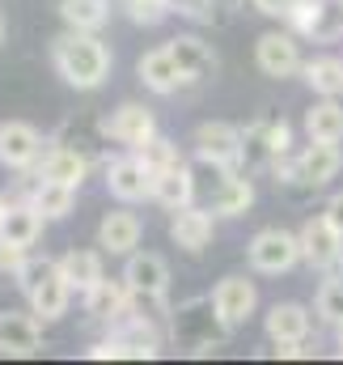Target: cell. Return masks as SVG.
Wrapping results in <instances>:
<instances>
[{
  "instance_id": "1",
  "label": "cell",
  "mask_w": 343,
  "mask_h": 365,
  "mask_svg": "<svg viewBox=\"0 0 343 365\" xmlns=\"http://www.w3.org/2000/svg\"><path fill=\"white\" fill-rule=\"evenodd\" d=\"M51 64L73 90H102L110 77V47L93 30H73L51 38Z\"/></svg>"
},
{
  "instance_id": "2",
  "label": "cell",
  "mask_w": 343,
  "mask_h": 365,
  "mask_svg": "<svg viewBox=\"0 0 343 365\" xmlns=\"http://www.w3.org/2000/svg\"><path fill=\"white\" fill-rule=\"evenodd\" d=\"M170 331H174V340H178V344H191V353H195V357H204L208 349H216V340H225V336H229V331H225V323L216 319L212 297L178 306V310L170 314Z\"/></svg>"
},
{
  "instance_id": "3",
  "label": "cell",
  "mask_w": 343,
  "mask_h": 365,
  "mask_svg": "<svg viewBox=\"0 0 343 365\" xmlns=\"http://www.w3.org/2000/svg\"><path fill=\"white\" fill-rule=\"evenodd\" d=\"M246 259L263 276L292 272L301 264V238L288 234V230H258L255 238H250V247H246Z\"/></svg>"
},
{
  "instance_id": "4",
  "label": "cell",
  "mask_w": 343,
  "mask_h": 365,
  "mask_svg": "<svg viewBox=\"0 0 343 365\" xmlns=\"http://www.w3.org/2000/svg\"><path fill=\"white\" fill-rule=\"evenodd\" d=\"M97 132H102L106 140H115V145L144 149V145L157 136V119H153L149 106H140V102H123V106H115L110 115L97 119Z\"/></svg>"
},
{
  "instance_id": "5",
  "label": "cell",
  "mask_w": 343,
  "mask_h": 365,
  "mask_svg": "<svg viewBox=\"0 0 343 365\" xmlns=\"http://www.w3.org/2000/svg\"><path fill=\"white\" fill-rule=\"evenodd\" d=\"M301 259L318 272H339L343 268V234L327 217H310L301 225Z\"/></svg>"
},
{
  "instance_id": "6",
  "label": "cell",
  "mask_w": 343,
  "mask_h": 365,
  "mask_svg": "<svg viewBox=\"0 0 343 365\" xmlns=\"http://www.w3.org/2000/svg\"><path fill=\"white\" fill-rule=\"evenodd\" d=\"M106 191L123 204H140V200H153V170L149 162L132 149L115 162H106Z\"/></svg>"
},
{
  "instance_id": "7",
  "label": "cell",
  "mask_w": 343,
  "mask_h": 365,
  "mask_svg": "<svg viewBox=\"0 0 343 365\" xmlns=\"http://www.w3.org/2000/svg\"><path fill=\"white\" fill-rule=\"evenodd\" d=\"M297 34L310 43H339L343 38V0H301V9L288 17Z\"/></svg>"
},
{
  "instance_id": "8",
  "label": "cell",
  "mask_w": 343,
  "mask_h": 365,
  "mask_svg": "<svg viewBox=\"0 0 343 365\" xmlns=\"http://www.w3.org/2000/svg\"><path fill=\"white\" fill-rule=\"evenodd\" d=\"M212 306H216V319L225 323V331H238L258 306L255 280H246V276H225V280L212 289Z\"/></svg>"
},
{
  "instance_id": "9",
  "label": "cell",
  "mask_w": 343,
  "mask_h": 365,
  "mask_svg": "<svg viewBox=\"0 0 343 365\" xmlns=\"http://www.w3.org/2000/svg\"><path fill=\"white\" fill-rule=\"evenodd\" d=\"M195 153L199 158H212V162H225V166H242L246 162V132L233 128V123H199L195 128Z\"/></svg>"
},
{
  "instance_id": "10",
  "label": "cell",
  "mask_w": 343,
  "mask_h": 365,
  "mask_svg": "<svg viewBox=\"0 0 343 365\" xmlns=\"http://www.w3.org/2000/svg\"><path fill=\"white\" fill-rule=\"evenodd\" d=\"M43 158V132L34 123L9 119L0 123V166L4 170H30Z\"/></svg>"
},
{
  "instance_id": "11",
  "label": "cell",
  "mask_w": 343,
  "mask_h": 365,
  "mask_svg": "<svg viewBox=\"0 0 343 365\" xmlns=\"http://www.w3.org/2000/svg\"><path fill=\"white\" fill-rule=\"evenodd\" d=\"M255 60L258 68L267 73V77H275V81H284V77H297L301 73V47H297V38L292 34H280V30H267V34H258L255 43Z\"/></svg>"
},
{
  "instance_id": "12",
  "label": "cell",
  "mask_w": 343,
  "mask_h": 365,
  "mask_svg": "<svg viewBox=\"0 0 343 365\" xmlns=\"http://www.w3.org/2000/svg\"><path fill=\"white\" fill-rule=\"evenodd\" d=\"M343 170V153L339 145H327V140H310L305 153H297V166H292V182L301 187H327Z\"/></svg>"
},
{
  "instance_id": "13",
  "label": "cell",
  "mask_w": 343,
  "mask_h": 365,
  "mask_svg": "<svg viewBox=\"0 0 343 365\" xmlns=\"http://www.w3.org/2000/svg\"><path fill=\"white\" fill-rule=\"evenodd\" d=\"M43 344V327L38 314H21V310H4L0 314V353L4 357H34Z\"/></svg>"
},
{
  "instance_id": "14",
  "label": "cell",
  "mask_w": 343,
  "mask_h": 365,
  "mask_svg": "<svg viewBox=\"0 0 343 365\" xmlns=\"http://www.w3.org/2000/svg\"><path fill=\"white\" fill-rule=\"evenodd\" d=\"M212 217H216V212L195 208V204L178 208L170 217V238L186 251V255H199L204 247H212V234H216V221H212Z\"/></svg>"
},
{
  "instance_id": "15",
  "label": "cell",
  "mask_w": 343,
  "mask_h": 365,
  "mask_svg": "<svg viewBox=\"0 0 343 365\" xmlns=\"http://www.w3.org/2000/svg\"><path fill=\"white\" fill-rule=\"evenodd\" d=\"M136 77L144 81V90H153V93H174L178 86H186L182 81V68H178V60H174V51H170V43L166 47H153V51H144L140 56V64H136Z\"/></svg>"
},
{
  "instance_id": "16",
  "label": "cell",
  "mask_w": 343,
  "mask_h": 365,
  "mask_svg": "<svg viewBox=\"0 0 343 365\" xmlns=\"http://www.w3.org/2000/svg\"><path fill=\"white\" fill-rule=\"evenodd\" d=\"M170 51H174V60H178V68H182V81H186V86L216 77V51H212L204 38L178 34V38H170Z\"/></svg>"
},
{
  "instance_id": "17",
  "label": "cell",
  "mask_w": 343,
  "mask_h": 365,
  "mask_svg": "<svg viewBox=\"0 0 343 365\" xmlns=\"http://www.w3.org/2000/svg\"><path fill=\"white\" fill-rule=\"evenodd\" d=\"M68 302H73V284H68V276L60 272V264H56L51 272L34 284V293H30V310H34L43 323H56V319L68 314Z\"/></svg>"
},
{
  "instance_id": "18",
  "label": "cell",
  "mask_w": 343,
  "mask_h": 365,
  "mask_svg": "<svg viewBox=\"0 0 343 365\" xmlns=\"http://www.w3.org/2000/svg\"><path fill=\"white\" fill-rule=\"evenodd\" d=\"M195 175H191V162H178V166H166V170H157L153 175V200L162 204V208H186V204H195Z\"/></svg>"
},
{
  "instance_id": "19",
  "label": "cell",
  "mask_w": 343,
  "mask_h": 365,
  "mask_svg": "<svg viewBox=\"0 0 343 365\" xmlns=\"http://www.w3.org/2000/svg\"><path fill=\"white\" fill-rule=\"evenodd\" d=\"M140 234H144V225L136 212H106L97 225V247L110 255H132L140 247Z\"/></svg>"
},
{
  "instance_id": "20",
  "label": "cell",
  "mask_w": 343,
  "mask_h": 365,
  "mask_svg": "<svg viewBox=\"0 0 343 365\" xmlns=\"http://www.w3.org/2000/svg\"><path fill=\"white\" fill-rule=\"evenodd\" d=\"M85 175H89V158L77 153V149H68V145H56V149H47L38 158V179L64 182V187H77L81 191Z\"/></svg>"
},
{
  "instance_id": "21",
  "label": "cell",
  "mask_w": 343,
  "mask_h": 365,
  "mask_svg": "<svg viewBox=\"0 0 343 365\" xmlns=\"http://www.w3.org/2000/svg\"><path fill=\"white\" fill-rule=\"evenodd\" d=\"M127 302H132V284H127L123 276H119V280H97L85 293V314L110 323V319H123V314H127Z\"/></svg>"
},
{
  "instance_id": "22",
  "label": "cell",
  "mask_w": 343,
  "mask_h": 365,
  "mask_svg": "<svg viewBox=\"0 0 343 365\" xmlns=\"http://www.w3.org/2000/svg\"><path fill=\"white\" fill-rule=\"evenodd\" d=\"M123 280H127L136 293H166V284H170V264H166L162 255H153V251H144V255H127V264H123Z\"/></svg>"
},
{
  "instance_id": "23",
  "label": "cell",
  "mask_w": 343,
  "mask_h": 365,
  "mask_svg": "<svg viewBox=\"0 0 343 365\" xmlns=\"http://www.w3.org/2000/svg\"><path fill=\"white\" fill-rule=\"evenodd\" d=\"M263 327H267L271 344H280V340H305L310 336V310L301 302H275L267 310Z\"/></svg>"
},
{
  "instance_id": "24",
  "label": "cell",
  "mask_w": 343,
  "mask_h": 365,
  "mask_svg": "<svg viewBox=\"0 0 343 365\" xmlns=\"http://www.w3.org/2000/svg\"><path fill=\"white\" fill-rule=\"evenodd\" d=\"M43 212L34 208V204H9L4 208V217H0V238H9V242H17V247H34L38 238H43Z\"/></svg>"
},
{
  "instance_id": "25",
  "label": "cell",
  "mask_w": 343,
  "mask_h": 365,
  "mask_svg": "<svg viewBox=\"0 0 343 365\" xmlns=\"http://www.w3.org/2000/svg\"><path fill=\"white\" fill-rule=\"evenodd\" d=\"M305 132L310 140H327V145H339L343 140V102L339 98H322L305 110Z\"/></svg>"
},
{
  "instance_id": "26",
  "label": "cell",
  "mask_w": 343,
  "mask_h": 365,
  "mask_svg": "<svg viewBox=\"0 0 343 365\" xmlns=\"http://www.w3.org/2000/svg\"><path fill=\"white\" fill-rule=\"evenodd\" d=\"M60 272L68 276L73 293H81V297H85L97 280H106V272H102V255H97V251H68V255L60 259Z\"/></svg>"
},
{
  "instance_id": "27",
  "label": "cell",
  "mask_w": 343,
  "mask_h": 365,
  "mask_svg": "<svg viewBox=\"0 0 343 365\" xmlns=\"http://www.w3.org/2000/svg\"><path fill=\"white\" fill-rule=\"evenodd\" d=\"M301 77H305V86L318 93V98H339L343 93V60H335V56L305 60L301 64Z\"/></svg>"
},
{
  "instance_id": "28",
  "label": "cell",
  "mask_w": 343,
  "mask_h": 365,
  "mask_svg": "<svg viewBox=\"0 0 343 365\" xmlns=\"http://www.w3.org/2000/svg\"><path fill=\"white\" fill-rule=\"evenodd\" d=\"M30 204L47 217V221H64L68 212H73V204H77V187H64V182H51V179H38L34 187V195H30Z\"/></svg>"
},
{
  "instance_id": "29",
  "label": "cell",
  "mask_w": 343,
  "mask_h": 365,
  "mask_svg": "<svg viewBox=\"0 0 343 365\" xmlns=\"http://www.w3.org/2000/svg\"><path fill=\"white\" fill-rule=\"evenodd\" d=\"M250 204H255V182L242 179V175H233L212 195V212L216 217H242V212H250Z\"/></svg>"
},
{
  "instance_id": "30",
  "label": "cell",
  "mask_w": 343,
  "mask_h": 365,
  "mask_svg": "<svg viewBox=\"0 0 343 365\" xmlns=\"http://www.w3.org/2000/svg\"><path fill=\"white\" fill-rule=\"evenodd\" d=\"M60 17L73 30H93L97 34L110 17V0H60Z\"/></svg>"
},
{
  "instance_id": "31",
  "label": "cell",
  "mask_w": 343,
  "mask_h": 365,
  "mask_svg": "<svg viewBox=\"0 0 343 365\" xmlns=\"http://www.w3.org/2000/svg\"><path fill=\"white\" fill-rule=\"evenodd\" d=\"M314 310H318V319L322 323H343V276H327L322 280V289H318V297H314Z\"/></svg>"
},
{
  "instance_id": "32",
  "label": "cell",
  "mask_w": 343,
  "mask_h": 365,
  "mask_svg": "<svg viewBox=\"0 0 343 365\" xmlns=\"http://www.w3.org/2000/svg\"><path fill=\"white\" fill-rule=\"evenodd\" d=\"M136 153L149 162V170H153V175H157V170H166V166H178V162H182L178 145H174V140H166V136H153V140H149L144 149H136Z\"/></svg>"
},
{
  "instance_id": "33",
  "label": "cell",
  "mask_w": 343,
  "mask_h": 365,
  "mask_svg": "<svg viewBox=\"0 0 343 365\" xmlns=\"http://www.w3.org/2000/svg\"><path fill=\"white\" fill-rule=\"evenodd\" d=\"M127 4V17L136 21V26H162L166 17H170V0H123Z\"/></svg>"
},
{
  "instance_id": "34",
  "label": "cell",
  "mask_w": 343,
  "mask_h": 365,
  "mask_svg": "<svg viewBox=\"0 0 343 365\" xmlns=\"http://www.w3.org/2000/svg\"><path fill=\"white\" fill-rule=\"evenodd\" d=\"M170 9L178 17L195 21V26H212L216 21V0H170Z\"/></svg>"
},
{
  "instance_id": "35",
  "label": "cell",
  "mask_w": 343,
  "mask_h": 365,
  "mask_svg": "<svg viewBox=\"0 0 343 365\" xmlns=\"http://www.w3.org/2000/svg\"><path fill=\"white\" fill-rule=\"evenodd\" d=\"M51 268H56L51 259H26V264H21V272H17V289L30 297V293H34V284H38L43 276L51 272Z\"/></svg>"
},
{
  "instance_id": "36",
  "label": "cell",
  "mask_w": 343,
  "mask_h": 365,
  "mask_svg": "<svg viewBox=\"0 0 343 365\" xmlns=\"http://www.w3.org/2000/svg\"><path fill=\"white\" fill-rule=\"evenodd\" d=\"M26 251H30V247H17V242L0 238V276H17V272H21V264L30 259Z\"/></svg>"
},
{
  "instance_id": "37",
  "label": "cell",
  "mask_w": 343,
  "mask_h": 365,
  "mask_svg": "<svg viewBox=\"0 0 343 365\" xmlns=\"http://www.w3.org/2000/svg\"><path fill=\"white\" fill-rule=\"evenodd\" d=\"M250 4H255L258 13H267V17H284V21L301 9V0H250Z\"/></svg>"
},
{
  "instance_id": "38",
  "label": "cell",
  "mask_w": 343,
  "mask_h": 365,
  "mask_svg": "<svg viewBox=\"0 0 343 365\" xmlns=\"http://www.w3.org/2000/svg\"><path fill=\"white\" fill-rule=\"evenodd\" d=\"M322 217H327V221H331V225H335V230L343 234V191H335V195L327 200V208H322Z\"/></svg>"
},
{
  "instance_id": "39",
  "label": "cell",
  "mask_w": 343,
  "mask_h": 365,
  "mask_svg": "<svg viewBox=\"0 0 343 365\" xmlns=\"http://www.w3.org/2000/svg\"><path fill=\"white\" fill-rule=\"evenodd\" d=\"M335 340H339V357H343V323H335Z\"/></svg>"
},
{
  "instance_id": "40",
  "label": "cell",
  "mask_w": 343,
  "mask_h": 365,
  "mask_svg": "<svg viewBox=\"0 0 343 365\" xmlns=\"http://www.w3.org/2000/svg\"><path fill=\"white\" fill-rule=\"evenodd\" d=\"M4 208H9V200H4V195H0V217H4Z\"/></svg>"
},
{
  "instance_id": "41",
  "label": "cell",
  "mask_w": 343,
  "mask_h": 365,
  "mask_svg": "<svg viewBox=\"0 0 343 365\" xmlns=\"http://www.w3.org/2000/svg\"><path fill=\"white\" fill-rule=\"evenodd\" d=\"M0 43H4V17H0Z\"/></svg>"
}]
</instances>
